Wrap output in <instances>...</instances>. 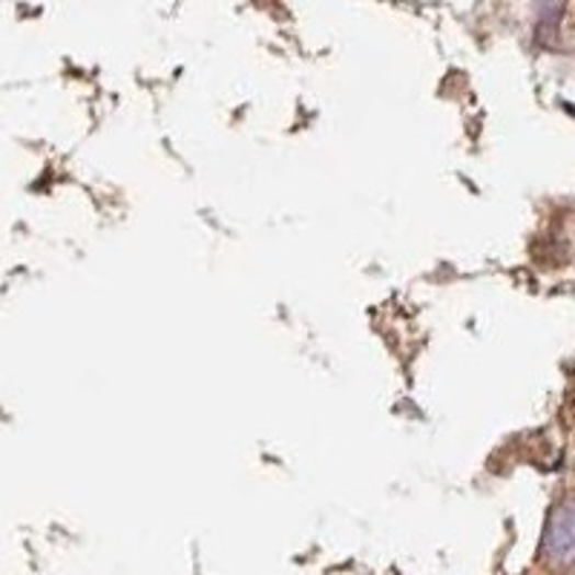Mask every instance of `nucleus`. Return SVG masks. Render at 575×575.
Returning <instances> with one entry per match:
<instances>
[{
	"label": "nucleus",
	"mask_w": 575,
	"mask_h": 575,
	"mask_svg": "<svg viewBox=\"0 0 575 575\" xmlns=\"http://www.w3.org/2000/svg\"><path fill=\"white\" fill-rule=\"evenodd\" d=\"M544 555L555 567H575V498L561 500L544 532Z\"/></svg>",
	"instance_id": "nucleus-1"
}]
</instances>
